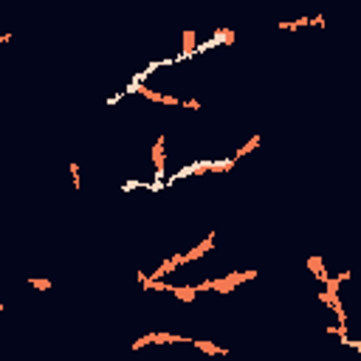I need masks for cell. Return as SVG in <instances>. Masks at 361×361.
Here are the masks:
<instances>
[{
  "label": "cell",
  "mask_w": 361,
  "mask_h": 361,
  "mask_svg": "<svg viewBox=\"0 0 361 361\" xmlns=\"http://www.w3.org/2000/svg\"><path fill=\"white\" fill-rule=\"evenodd\" d=\"M201 51V45H198V31L195 28H186L184 34H181V57H189V54Z\"/></svg>",
  "instance_id": "1"
},
{
  "label": "cell",
  "mask_w": 361,
  "mask_h": 361,
  "mask_svg": "<svg viewBox=\"0 0 361 361\" xmlns=\"http://www.w3.org/2000/svg\"><path fill=\"white\" fill-rule=\"evenodd\" d=\"M308 268H310V274H313L322 285L330 280V271L325 268V260H322V257H308Z\"/></svg>",
  "instance_id": "2"
},
{
  "label": "cell",
  "mask_w": 361,
  "mask_h": 361,
  "mask_svg": "<svg viewBox=\"0 0 361 361\" xmlns=\"http://www.w3.org/2000/svg\"><path fill=\"white\" fill-rule=\"evenodd\" d=\"M192 347H198V350L206 353V356H229L226 347H217V344L209 342V339H192Z\"/></svg>",
  "instance_id": "3"
},
{
  "label": "cell",
  "mask_w": 361,
  "mask_h": 361,
  "mask_svg": "<svg viewBox=\"0 0 361 361\" xmlns=\"http://www.w3.org/2000/svg\"><path fill=\"white\" fill-rule=\"evenodd\" d=\"M263 144V136H251V139L246 141V144H240L237 147V152H234V161H240V158H246L248 152H254L257 147Z\"/></svg>",
  "instance_id": "4"
},
{
  "label": "cell",
  "mask_w": 361,
  "mask_h": 361,
  "mask_svg": "<svg viewBox=\"0 0 361 361\" xmlns=\"http://www.w3.org/2000/svg\"><path fill=\"white\" fill-rule=\"evenodd\" d=\"M68 172H71V186L73 189H82V169L76 161H68Z\"/></svg>",
  "instance_id": "5"
},
{
  "label": "cell",
  "mask_w": 361,
  "mask_h": 361,
  "mask_svg": "<svg viewBox=\"0 0 361 361\" xmlns=\"http://www.w3.org/2000/svg\"><path fill=\"white\" fill-rule=\"evenodd\" d=\"M28 285L34 288V291H51L54 282L51 280H43V277H37V280H28Z\"/></svg>",
  "instance_id": "6"
},
{
  "label": "cell",
  "mask_w": 361,
  "mask_h": 361,
  "mask_svg": "<svg viewBox=\"0 0 361 361\" xmlns=\"http://www.w3.org/2000/svg\"><path fill=\"white\" fill-rule=\"evenodd\" d=\"M0 313H3V302H0Z\"/></svg>",
  "instance_id": "7"
}]
</instances>
